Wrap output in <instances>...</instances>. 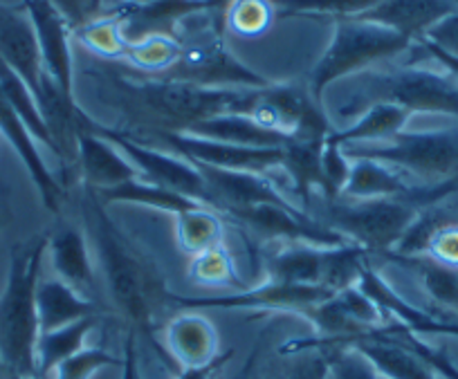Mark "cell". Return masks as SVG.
<instances>
[{
  "label": "cell",
  "mask_w": 458,
  "mask_h": 379,
  "mask_svg": "<svg viewBox=\"0 0 458 379\" xmlns=\"http://www.w3.org/2000/svg\"><path fill=\"white\" fill-rule=\"evenodd\" d=\"M81 214L97 274L104 281L114 312L124 321L126 333H133L138 343H147L157 359L178 375L180 366L157 337L169 324V312L175 310L174 292L166 288L160 267L129 233L122 232L99 196L86 184L81 191Z\"/></svg>",
  "instance_id": "1"
},
{
  "label": "cell",
  "mask_w": 458,
  "mask_h": 379,
  "mask_svg": "<svg viewBox=\"0 0 458 379\" xmlns=\"http://www.w3.org/2000/svg\"><path fill=\"white\" fill-rule=\"evenodd\" d=\"M97 83L106 86V101L124 117L122 133L171 131L184 133L193 123L218 114H252L263 90L250 88H202L171 79H129L113 70H101Z\"/></svg>",
  "instance_id": "2"
},
{
  "label": "cell",
  "mask_w": 458,
  "mask_h": 379,
  "mask_svg": "<svg viewBox=\"0 0 458 379\" xmlns=\"http://www.w3.org/2000/svg\"><path fill=\"white\" fill-rule=\"evenodd\" d=\"M335 104L326 105L333 119H358L376 104H394L411 113L458 117V79L422 68L364 70L342 79ZM339 83V81H337Z\"/></svg>",
  "instance_id": "3"
},
{
  "label": "cell",
  "mask_w": 458,
  "mask_h": 379,
  "mask_svg": "<svg viewBox=\"0 0 458 379\" xmlns=\"http://www.w3.org/2000/svg\"><path fill=\"white\" fill-rule=\"evenodd\" d=\"M50 233L21 240L10 251V274L0 294V368L7 375L38 377L37 343L41 337L37 290Z\"/></svg>",
  "instance_id": "4"
},
{
  "label": "cell",
  "mask_w": 458,
  "mask_h": 379,
  "mask_svg": "<svg viewBox=\"0 0 458 379\" xmlns=\"http://www.w3.org/2000/svg\"><path fill=\"white\" fill-rule=\"evenodd\" d=\"M349 160H376L413 175L418 187H436L458 175V129L398 133L386 142L342 144Z\"/></svg>",
  "instance_id": "5"
},
{
  "label": "cell",
  "mask_w": 458,
  "mask_h": 379,
  "mask_svg": "<svg viewBox=\"0 0 458 379\" xmlns=\"http://www.w3.org/2000/svg\"><path fill=\"white\" fill-rule=\"evenodd\" d=\"M319 211L321 214L312 215L317 223L326 224L349 242L364 247L371 254V261L394 251L418 215L416 206L404 202L403 198L324 200Z\"/></svg>",
  "instance_id": "6"
},
{
  "label": "cell",
  "mask_w": 458,
  "mask_h": 379,
  "mask_svg": "<svg viewBox=\"0 0 458 379\" xmlns=\"http://www.w3.org/2000/svg\"><path fill=\"white\" fill-rule=\"evenodd\" d=\"M409 38L389 28L360 19H339L333 41L312 72V99L321 104V97L333 83L364 72L369 65L409 50Z\"/></svg>",
  "instance_id": "7"
},
{
  "label": "cell",
  "mask_w": 458,
  "mask_h": 379,
  "mask_svg": "<svg viewBox=\"0 0 458 379\" xmlns=\"http://www.w3.org/2000/svg\"><path fill=\"white\" fill-rule=\"evenodd\" d=\"M218 14L223 12H211L205 25H198L196 32H189L187 37L180 38L178 61L162 77L202 88H250V90L270 88L267 79L245 68L225 47Z\"/></svg>",
  "instance_id": "8"
},
{
  "label": "cell",
  "mask_w": 458,
  "mask_h": 379,
  "mask_svg": "<svg viewBox=\"0 0 458 379\" xmlns=\"http://www.w3.org/2000/svg\"><path fill=\"white\" fill-rule=\"evenodd\" d=\"M83 123H86V129H90L92 133L108 139L110 144H114V147L120 148V151L129 157L131 164L140 171V178H142L144 182L171 189V191L182 193V196L191 198V200L214 209L209 187H207L202 173L191 164V162H187L180 156H174V153H166L160 151V148H151L144 147V144L140 142H133V139H129L126 135H122L120 131L101 126V123L92 122L90 117H86Z\"/></svg>",
  "instance_id": "9"
},
{
  "label": "cell",
  "mask_w": 458,
  "mask_h": 379,
  "mask_svg": "<svg viewBox=\"0 0 458 379\" xmlns=\"http://www.w3.org/2000/svg\"><path fill=\"white\" fill-rule=\"evenodd\" d=\"M335 292L321 285L279 283L266 279L257 288H245L239 292L214 294V297H182L174 294L175 310H266V312H294L306 315L310 307L319 306Z\"/></svg>",
  "instance_id": "10"
},
{
  "label": "cell",
  "mask_w": 458,
  "mask_h": 379,
  "mask_svg": "<svg viewBox=\"0 0 458 379\" xmlns=\"http://www.w3.org/2000/svg\"><path fill=\"white\" fill-rule=\"evenodd\" d=\"M362 352L380 377L386 379H438L434 366L409 343L407 328L398 321L386 324L349 343Z\"/></svg>",
  "instance_id": "11"
},
{
  "label": "cell",
  "mask_w": 458,
  "mask_h": 379,
  "mask_svg": "<svg viewBox=\"0 0 458 379\" xmlns=\"http://www.w3.org/2000/svg\"><path fill=\"white\" fill-rule=\"evenodd\" d=\"M193 166L205 178L207 187L211 191V200H214V211H218L220 215H229L232 211L257 205H293L290 198L267 175L248 173V171L216 169V166L205 164Z\"/></svg>",
  "instance_id": "12"
},
{
  "label": "cell",
  "mask_w": 458,
  "mask_h": 379,
  "mask_svg": "<svg viewBox=\"0 0 458 379\" xmlns=\"http://www.w3.org/2000/svg\"><path fill=\"white\" fill-rule=\"evenodd\" d=\"M52 270L56 279L81 294L88 301H99V274L92 257L88 233L79 224L64 223L50 233L47 240Z\"/></svg>",
  "instance_id": "13"
},
{
  "label": "cell",
  "mask_w": 458,
  "mask_h": 379,
  "mask_svg": "<svg viewBox=\"0 0 458 379\" xmlns=\"http://www.w3.org/2000/svg\"><path fill=\"white\" fill-rule=\"evenodd\" d=\"M23 7L32 19L46 74L74 99L72 55H70V23L52 0H25Z\"/></svg>",
  "instance_id": "14"
},
{
  "label": "cell",
  "mask_w": 458,
  "mask_h": 379,
  "mask_svg": "<svg viewBox=\"0 0 458 379\" xmlns=\"http://www.w3.org/2000/svg\"><path fill=\"white\" fill-rule=\"evenodd\" d=\"M0 135H3V138L12 144V148L19 153L21 162H23L25 169H28L30 178L37 184L38 196H41L46 209H50L52 214H61L65 189L61 187L55 171L46 164L41 151H38V142L34 139V135L30 133L28 126H25L19 110H16L14 105H12V101L5 97L3 88H0Z\"/></svg>",
  "instance_id": "15"
},
{
  "label": "cell",
  "mask_w": 458,
  "mask_h": 379,
  "mask_svg": "<svg viewBox=\"0 0 458 379\" xmlns=\"http://www.w3.org/2000/svg\"><path fill=\"white\" fill-rule=\"evenodd\" d=\"M0 56L10 68L21 74L34 99L41 92L46 68L32 19L25 7H12L0 3Z\"/></svg>",
  "instance_id": "16"
},
{
  "label": "cell",
  "mask_w": 458,
  "mask_h": 379,
  "mask_svg": "<svg viewBox=\"0 0 458 379\" xmlns=\"http://www.w3.org/2000/svg\"><path fill=\"white\" fill-rule=\"evenodd\" d=\"M86 114L79 129V180L90 189H113L131 180H142L129 157L108 139L86 129Z\"/></svg>",
  "instance_id": "17"
},
{
  "label": "cell",
  "mask_w": 458,
  "mask_h": 379,
  "mask_svg": "<svg viewBox=\"0 0 458 379\" xmlns=\"http://www.w3.org/2000/svg\"><path fill=\"white\" fill-rule=\"evenodd\" d=\"M454 12H458V0H380L376 7L355 19L377 23L413 41L425 37L436 23Z\"/></svg>",
  "instance_id": "18"
},
{
  "label": "cell",
  "mask_w": 458,
  "mask_h": 379,
  "mask_svg": "<svg viewBox=\"0 0 458 379\" xmlns=\"http://www.w3.org/2000/svg\"><path fill=\"white\" fill-rule=\"evenodd\" d=\"M162 333V343L180 368L205 366L220 355L218 333L198 310H180V315L171 316Z\"/></svg>",
  "instance_id": "19"
},
{
  "label": "cell",
  "mask_w": 458,
  "mask_h": 379,
  "mask_svg": "<svg viewBox=\"0 0 458 379\" xmlns=\"http://www.w3.org/2000/svg\"><path fill=\"white\" fill-rule=\"evenodd\" d=\"M358 288L371 301H376L386 315L394 316L407 330H411L413 334H449V337H458V319L434 315V312H427L422 307L411 306L373 267H367V272L360 279Z\"/></svg>",
  "instance_id": "20"
},
{
  "label": "cell",
  "mask_w": 458,
  "mask_h": 379,
  "mask_svg": "<svg viewBox=\"0 0 458 379\" xmlns=\"http://www.w3.org/2000/svg\"><path fill=\"white\" fill-rule=\"evenodd\" d=\"M326 254L328 247L312 245V242H276V249L267 251L263 258L266 279L279 283L321 285Z\"/></svg>",
  "instance_id": "21"
},
{
  "label": "cell",
  "mask_w": 458,
  "mask_h": 379,
  "mask_svg": "<svg viewBox=\"0 0 458 379\" xmlns=\"http://www.w3.org/2000/svg\"><path fill=\"white\" fill-rule=\"evenodd\" d=\"M376 261L391 263L403 270L411 272L416 281L420 283L422 292L434 301V306L440 307V312L434 315L452 316L458 319V267L445 265V263L434 261L429 257H400V254H385Z\"/></svg>",
  "instance_id": "22"
},
{
  "label": "cell",
  "mask_w": 458,
  "mask_h": 379,
  "mask_svg": "<svg viewBox=\"0 0 458 379\" xmlns=\"http://www.w3.org/2000/svg\"><path fill=\"white\" fill-rule=\"evenodd\" d=\"M187 135L196 138L216 139V142L236 144V147H252V148H284L285 144L293 142V138L276 131L266 129L257 119L243 113L218 114V117L205 119V122L193 123L191 129L184 131Z\"/></svg>",
  "instance_id": "23"
},
{
  "label": "cell",
  "mask_w": 458,
  "mask_h": 379,
  "mask_svg": "<svg viewBox=\"0 0 458 379\" xmlns=\"http://www.w3.org/2000/svg\"><path fill=\"white\" fill-rule=\"evenodd\" d=\"M37 312L38 330L43 334L65 328L86 316L101 315V307L99 303L88 301L81 294L74 292L61 279H41L37 290Z\"/></svg>",
  "instance_id": "24"
},
{
  "label": "cell",
  "mask_w": 458,
  "mask_h": 379,
  "mask_svg": "<svg viewBox=\"0 0 458 379\" xmlns=\"http://www.w3.org/2000/svg\"><path fill=\"white\" fill-rule=\"evenodd\" d=\"M324 142L326 139H293L284 147L281 171L288 178L294 196L301 198V211H306V214L310 211L315 189H319L321 198H324V171H321Z\"/></svg>",
  "instance_id": "25"
},
{
  "label": "cell",
  "mask_w": 458,
  "mask_h": 379,
  "mask_svg": "<svg viewBox=\"0 0 458 379\" xmlns=\"http://www.w3.org/2000/svg\"><path fill=\"white\" fill-rule=\"evenodd\" d=\"M351 175L342 189L339 200H380V198H403L413 184L389 164L376 160H351Z\"/></svg>",
  "instance_id": "26"
},
{
  "label": "cell",
  "mask_w": 458,
  "mask_h": 379,
  "mask_svg": "<svg viewBox=\"0 0 458 379\" xmlns=\"http://www.w3.org/2000/svg\"><path fill=\"white\" fill-rule=\"evenodd\" d=\"M97 321H99V315L79 319L65 328L52 330V333H43L37 343L38 379H50L65 359L81 352L86 348L88 334L95 330Z\"/></svg>",
  "instance_id": "27"
},
{
  "label": "cell",
  "mask_w": 458,
  "mask_h": 379,
  "mask_svg": "<svg viewBox=\"0 0 458 379\" xmlns=\"http://www.w3.org/2000/svg\"><path fill=\"white\" fill-rule=\"evenodd\" d=\"M409 122V113L394 104H376L360 114L351 126L330 133V138L342 147V144H360V142H386L404 131V123Z\"/></svg>",
  "instance_id": "28"
},
{
  "label": "cell",
  "mask_w": 458,
  "mask_h": 379,
  "mask_svg": "<svg viewBox=\"0 0 458 379\" xmlns=\"http://www.w3.org/2000/svg\"><path fill=\"white\" fill-rule=\"evenodd\" d=\"M175 238L187 257L225 245V220L211 206L196 205L175 215Z\"/></svg>",
  "instance_id": "29"
},
{
  "label": "cell",
  "mask_w": 458,
  "mask_h": 379,
  "mask_svg": "<svg viewBox=\"0 0 458 379\" xmlns=\"http://www.w3.org/2000/svg\"><path fill=\"white\" fill-rule=\"evenodd\" d=\"M92 191L99 196V200L106 206L114 205V202H129V205H142L151 206V209L169 211L174 215L200 205V202L191 200V198L182 196V193H175L165 187H156V184H148L144 180H131V182L120 184V187L92 189Z\"/></svg>",
  "instance_id": "30"
},
{
  "label": "cell",
  "mask_w": 458,
  "mask_h": 379,
  "mask_svg": "<svg viewBox=\"0 0 458 379\" xmlns=\"http://www.w3.org/2000/svg\"><path fill=\"white\" fill-rule=\"evenodd\" d=\"M189 276L196 283L209 285V288H234V292L248 288L241 281L239 272H236V265L232 261V254H229L227 245L211 247V249L202 251L198 257H191Z\"/></svg>",
  "instance_id": "31"
},
{
  "label": "cell",
  "mask_w": 458,
  "mask_h": 379,
  "mask_svg": "<svg viewBox=\"0 0 458 379\" xmlns=\"http://www.w3.org/2000/svg\"><path fill=\"white\" fill-rule=\"evenodd\" d=\"M180 43L169 34H151L140 41L129 43L124 52V59H129L135 68H142L147 72H166L171 65L178 61Z\"/></svg>",
  "instance_id": "32"
},
{
  "label": "cell",
  "mask_w": 458,
  "mask_h": 379,
  "mask_svg": "<svg viewBox=\"0 0 458 379\" xmlns=\"http://www.w3.org/2000/svg\"><path fill=\"white\" fill-rule=\"evenodd\" d=\"M288 357V366H281L272 379H330V361L326 348L315 346H285L281 348Z\"/></svg>",
  "instance_id": "33"
},
{
  "label": "cell",
  "mask_w": 458,
  "mask_h": 379,
  "mask_svg": "<svg viewBox=\"0 0 458 379\" xmlns=\"http://www.w3.org/2000/svg\"><path fill=\"white\" fill-rule=\"evenodd\" d=\"M79 41L92 50L99 56H108V59H114V56H124L126 52V38L122 34V25L117 16H110V19H97L88 21L86 25H81L77 32Z\"/></svg>",
  "instance_id": "34"
},
{
  "label": "cell",
  "mask_w": 458,
  "mask_h": 379,
  "mask_svg": "<svg viewBox=\"0 0 458 379\" xmlns=\"http://www.w3.org/2000/svg\"><path fill=\"white\" fill-rule=\"evenodd\" d=\"M275 19L272 0H234L225 12V21L241 37H259Z\"/></svg>",
  "instance_id": "35"
},
{
  "label": "cell",
  "mask_w": 458,
  "mask_h": 379,
  "mask_svg": "<svg viewBox=\"0 0 458 379\" xmlns=\"http://www.w3.org/2000/svg\"><path fill=\"white\" fill-rule=\"evenodd\" d=\"M380 0H272L284 14H335L339 19H355Z\"/></svg>",
  "instance_id": "36"
},
{
  "label": "cell",
  "mask_w": 458,
  "mask_h": 379,
  "mask_svg": "<svg viewBox=\"0 0 458 379\" xmlns=\"http://www.w3.org/2000/svg\"><path fill=\"white\" fill-rule=\"evenodd\" d=\"M290 346H308L299 339L290 341ZM328 350L330 361V377L333 379H380L376 366L367 359L353 346H315Z\"/></svg>",
  "instance_id": "37"
},
{
  "label": "cell",
  "mask_w": 458,
  "mask_h": 379,
  "mask_svg": "<svg viewBox=\"0 0 458 379\" xmlns=\"http://www.w3.org/2000/svg\"><path fill=\"white\" fill-rule=\"evenodd\" d=\"M108 366H122V357H114L104 348H83L56 368L55 379H92Z\"/></svg>",
  "instance_id": "38"
},
{
  "label": "cell",
  "mask_w": 458,
  "mask_h": 379,
  "mask_svg": "<svg viewBox=\"0 0 458 379\" xmlns=\"http://www.w3.org/2000/svg\"><path fill=\"white\" fill-rule=\"evenodd\" d=\"M353 162L346 157L333 138H326L324 151H321V171H324V200H339L342 189L351 175Z\"/></svg>",
  "instance_id": "39"
},
{
  "label": "cell",
  "mask_w": 458,
  "mask_h": 379,
  "mask_svg": "<svg viewBox=\"0 0 458 379\" xmlns=\"http://www.w3.org/2000/svg\"><path fill=\"white\" fill-rule=\"evenodd\" d=\"M425 257L434 258V261L445 263V265L458 267V218L454 215L452 220L443 224L434 238L429 240Z\"/></svg>",
  "instance_id": "40"
},
{
  "label": "cell",
  "mask_w": 458,
  "mask_h": 379,
  "mask_svg": "<svg viewBox=\"0 0 458 379\" xmlns=\"http://www.w3.org/2000/svg\"><path fill=\"white\" fill-rule=\"evenodd\" d=\"M422 38L427 43H431V46L440 47L443 52H447V55L458 56V12L445 16Z\"/></svg>",
  "instance_id": "41"
},
{
  "label": "cell",
  "mask_w": 458,
  "mask_h": 379,
  "mask_svg": "<svg viewBox=\"0 0 458 379\" xmlns=\"http://www.w3.org/2000/svg\"><path fill=\"white\" fill-rule=\"evenodd\" d=\"M52 3L65 16L70 28H77V25L88 23V14L95 10L99 0H52Z\"/></svg>",
  "instance_id": "42"
},
{
  "label": "cell",
  "mask_w": 458,
  "mask_h": 379,
  "mask_svg": "<svg viewBox=\"0 0 458 379\" xmlns=\"http://www.w3.org/2000/svg\"><path fill=\"white\" fill-rule=\"evenodd\" d=\"M234 350H225L216 357L214 361L205 366H189V368H180V373L175 375V379H214L216 375L223 370V366L232 359Z\"/></svg>",
  "instance_id": "43"
},
{
  "label": "cell",
  "mask_w": 458,
  "mask_h": 379,
  "mask_svg": "<svg viewBox=\"0 0 458 379\" xmlns=\"http://www.w3.org/2000/svg\"><path fill=\"white\" fill-rule=\"evenodd\" d=\"M140 377V352L138 339L133 333H126L124 337V355H122V379Z\"/></svg>",
  "instance_id": "44"
},
{
  "label": "cell",
  "mask_w": 458,
  "mask_h": 379,
  "mask_svg": "<svg viewBox=\"0 0 458 379\" xmlns=\"http://www.w3.org/2000/svg\"><path fill=\"white\" fill-rule=\"evenodd\" d=\"M7 218H10V206H7V200L0 196V229L5 227Z\"/></svg>",
  "instance_id": "45"
},
{
  "label": "cell",
  "mask_w": 458,
  "mask_h": 379,
  "mask_svg": "<svg viewBox=\"0 0 458 379\" xmlns=\"http://www.w3.org/2000/svg\"><path fill=\"white\" fill-rule=\"evenodd\" d=\"M5 379H38V377H25V375H7Z\"/></svg>",
  "instance_id": "46"
},
{
  "label": "cell",
  "mask_w": 458,
  "mask_h": 379,
  "mask_svg": "<svg viewBox=\"0 0 458 379\" xmlns=\"http://www.w3.org/2000/svg\"><path fill=\"white\" fill-rule=\"evenodd\" d=\"M0 379H5V373H3V368H0Z\"/></svg>",
  "instance_id": "47"
},
{
  "label": "cell",
  "mask_w": 458,
  "mask_h": 379,
  "mask_svg": "<svg viewBox=\"0 0 458 379\" xmlns=\"http://www.w3.org/2000/svg\"><path fill=\"white\" fill-rule=\"evenodd\" d=\"M138 379H142V375H140V377H138Z\"/></svg>",
  "instance_id": "48"
},
{
  "label": "cell",
  "mask_w": 458,
  "mask_h": 379,
  "mask_svg": "<svg viewBox=\"0 0 458 379\" xmlns=\"http://www.w3.org/2000/svg\"><path fill=\"white\" fill-rule=\"evenodd\" d=\"M380 379H386V377H380Z\"/></svg>",
  "instance_id": "49"
}]
</instances>
